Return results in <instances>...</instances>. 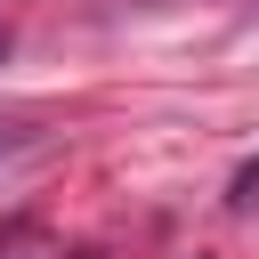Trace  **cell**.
Returning a JSON list of instances; mask_svg holds the SVG:
<instances>
[{"label":"cell","mask_w":259,"mask_h":259,"mask_svg":"<svg viewBox=\"0 0 259 259\" xmlns=\"http://www.w3.org/2000/svg\"><path fill=\"white\" fill-rule=\"evenodd\" d=\"M40 138H49L40 121H0V170H16L24 154H40Z\"/></svg>","instance_id":"1"}]
</instances>
